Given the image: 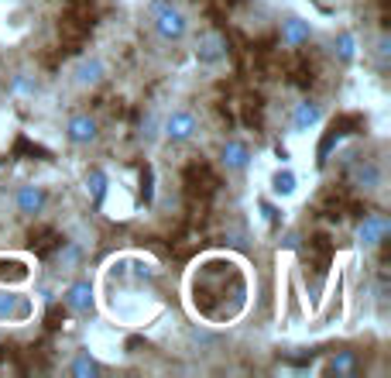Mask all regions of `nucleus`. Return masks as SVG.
I'll use <instances>...</instances> for the list:
<instances>
[{"label": "nucleus", "mask_w": 391, "mask_h": 378, "mask_svg": "<svg viewBox=\"0 0 391 378\" xmlns=\"http://www.w3.org/2000/svg\"><path fill=\"white\" fill-rule=\"evenodd\" d=\"M244 296H247V282L240 275L234 261H223V258H213L206 261L193 279V306L199 317L206 320H234L237 313L227 306V299H234L237 306H244Z\"/></svg>", "instance_id": "obj_1"}, {"label": "nucleus", "mask_w": 391, "mask_h": 378, "mask_svg": "<svg viewBox=\"0 0 391 378\" xmlns=\"http://www.w3.org/2000/svg\"><path fill=\"white\" fill-rule=\"evenodd\" d=\"M59 31V52L62 55H79L86 42H89V31H93V14H82V10H66L55 24Z\"/></svg>", "instance_id": "obj_2"}, {"label": "nucleus", "mask_w": 391, "mask_h": 378, "mask_svg": "<svg viewBox=\"0 0 391 378\" xmlns=\"http://www.w3.org/2000/svg\"><path fill=\"white\" fill-rule=\"evenodd\" d=\"M357 131H364V117L360 114H340V117H333L330 127H326V134H323V141H319V148H316V166L323 168L330 162V152L344 141V138H351Z\"/></svg>", "instance_id": "obj_3"}, {"label": "nucleus", "mask_w": 391, "mask_h": 378, "mask_svg": "<svg viewBox=\"0 0 391 378\" xmlns=\"http://www.w3.org/2000/svg\"><path fill=\"white\" fill-rule=\"evenodd\" d=\"M360 224H357V245H364V248H374V245H381L385 238H388V217L385 213H364V217H357Z\"/></svg>", "instance_id": "obj_4"}, {"label": "nucleus", "mask_w": 391, "mask_h": 378, "mask_svg": "<svg viewBox=\"0 0 391 378\" xmlns=\"http://www.w3.org/2000/svg\"><path fill=\"white\" fill-rule=\"evenodd\" d=\"M285 76H288V83L299 86V89H309L316 83V62L306 55V52H292L288 59H285Z\"/></svg>", "instance_id": "obj_5"}, {"label": "nucleus", "mask_w": 391, "mask_h": 378, "mask_svg": "<svg viewBox=\"0 0 391 378\" xmlns=\"http://www.w3.org/2000/svg\"><path fill=\"white\" fill-rule=\"evenodd\" d=\"M155 28H158V35L165 38V42H179L182 35H186V14L179 10V7H172V3H165L161 10H155Z\"/></svg>", "instance_id": "obj_6"}, {"label": "nucleus", "mask_w": 391, "mask_h": 378, "mask_svg": "<svg viewBox=\"0 0 391 378\" xmlns=\"http://www.w3.org/2000/svg\"><path fill=\"white\" fill-rule=\"evenodd\" d=\"M28 248L38 254V258H52V254L62 248V234L52 227V224H35L28 231Z\"/></svg>", "instance_id": "obj_7"}, {"label": "nucleus", "mask_w": 391, "mask_h": 378, "mask_svg": "<svg viewBox=\"0 0 391 378\" xmlns=\"http://www.w3.org/2000/svg\"><path fill=\"white\" fill-rule=\"evenodd\" d=\"M237 107H240V124L254 127V131L265 127V96L258 89H244L240 100H237Z\"/></svg>", "instance_id": "obj_8"}, {"label": "nucleus", "mask_w": 391, "mask_h": 378, "mask_svg": "<svg viewBox=\"0 0 391 378\" xmlns=\"http://www.w3.org/2000/svg\"><path fill=\"white\" fill-rule=\"evenodd\" d=\"M31 313H35V306H31L28 296L0 293V320H7V324H24Z\"/></svg>", "instance_id": "obj_9"}, {"label": "nucleus", "mask_w": 391, "mask_h": 378, "mask_svg": "<svg viewBox=\"0 0 391 378\" xmlns=\"http://www.w3.org/2000/svg\"><path fill=\"white\" fill-rule=\"evenodd\" d=\"M227 52H230V42H227V35H220V31H206V35L199 38L196 59H199L202 66H213V62H220V59H223Z\"/></svg>", "instance_id": "obj_10"}, {"label": "nucleus", "mask_w": 391, "mask_h": 378, "mask_svg": "<svg viewBox=\"0 0 391 378\" xmlns=\"http://www.w3.org/2000/svg\"><path fill=\"white\" fill-rule=\"evenodd\" d=\"M165 134H168V141H189V138L196 134V117L189 114V110H175V114H168Z\"/></svg>", "instance_id": "obj_11"}, {"label": "nucleus", "mask_w": 391, "mask_h": 378, "mask_svg": "<svg viewBox=\"0 0 391 378\" xmlns=\"http://www.w3.org/2000/svg\"><path fill=\"white\" fill-rule=\"evenodd\" d=\"M309 261H313V268L319 275H326V268L333 261V241H330V234H313L309 238Z\"/></svg>", "instance_id": "obj_12"}, {"label": "nucleus", "mask_w": 391, "mask_h": 378, "mask_svg": "<svg viewBox=\"0 0 391 378\" xmlns=\"http://www.w3.org/2000/svg\"><path fill=\"white\" fill-rule=\"evenodd\" d=\"M14 203H17V210L24 213V217H35V213L45 210V203H48V193H45L41 186H21Z\"/></svg>", "instance_id": "obj_13"}, {"label": "nucleus", "mask_w": 391, "mask_h": 378, "mask_svg": "<svg viewBox=\"0 0 391 378\" xmlns=\"http://www.w3.org/2000/svg\"><path fill=\"white\" fill-rule=\"evenodd\" d=\"M309 21H302V17H288V21H281V45L285 48H302V45L309 42Z\"/></svg>", "instance_id": "obj_14"}, {"label": "nucleus", "mask_w": 391, "mask_h": 378, "mask_svg": "<svg viewBox=\"0 0 391 378\" xmlns=\"http://www.w3.org/2000/svg\"><path fill=\"white\" fill-rule=\"evenodd\" d=\"M96 134H100V127H96V121L89 114H76L69 121V141H76V145H93Z\"/></svg>", "instance_id": "obj_15"}, {"label": "nucleus", "mask_w": 391, "mask_h": 378, "mask_svg": "<svg viewBox=\"0 0 391 378\" xmlns=\"http://www.w3.org/2000/svg\"><path fill=\"white\" fill-rule=\"evenodd\" d=\"M31 279V268L21 261V258H0V282L7 286H21Z\"/></svg>", "instance_id": "obj_16"}, {"label": "nucleus", "mask_w": 391, "mask_h": 378, "mask_svg": "<svg viewBox=\"0 0 391 378\" xmlns=\"http://www.w3.org/2000/svg\"><path fill=\"white\" fill-rule=\"evenodd\" d=\"M247 159H251V152H247L244 141H223V148H220V162H223L227 168L240 172V168L247 166Z\"/></svg>", "instance_id": "obj_17"}, {"label": "nucleus", "mask_w": 391, "mask_h": 378, "mask_svg": "<svg viewBox=\"0 0 391 378\" xmlns=\"http://www.w3.org/2000/svg\"><path fill=\"white\" fill-rule=\"evenodd\" d=\"M66 306L76 310V313H89V306H93V286L89 282H73L69 293H66Z\"/></svg>", "instance_id": "obj_18"}, {"label": "nucleus", "mask_w": 391, "mask_h": 378, "mask_svg": "<svg viewBox=\"0 0 391 378\" xmlns=\"http://www.w3.org/2000/svg\"><path fill=\"white\" fill-rule=\"evenodd\" d=\"M21 155H28V159H41V162H48V159H52V152H48V148H41V145H35L28 134H17V138H14L10 159H21Z\"/></svg>", "instance_id": "obj_19"}, {"label": "nucleus", "mask_w": 391, "mask_h": 378, "mask_svg": "<svg viewBox=\"0 0 391 378\" xmlns=\"http://www.w3.org/2000/svg\"><path fill=\"white\" fill-rule=\"evenodd\" d=\"M103 73H107V66H103V59H82L76 69V83L79 86H96L103 80Z\"/></svg>", "instance_id": "obj_20"}, {"label": "nucleus", "mask_w": 391, "mask_h": 378, "mask_svg": "<svg viewBox=\"0 0 391 378\" xmlns=\"http://www.w3.org/2000/svg\"><path fill=\"white\" fill-rule=\"evenodd\" d=\"M326 372L337 378H351L357 375V354L353 351H340V354H333L330 361H326Z\"/></svg>", "instance_id": "obj_21"}, {"label": "nucleus", "mask_w": 391, "mask_h": 378, "mask_svg": "<svg viewBox=\"0 0 391 378\" xmlns=\"http://www.w3.org/2000/svg\"><path fill=\"white\" fill-rule=\"evenodd\" d=\"M319 117H323L319 103L306 100V103H299V107H295V114H292V127H295V131H309L313 124H319Z\"/></svg>", "instance_id": "obj_22"}, {"label": "nucleus", "mask_w": 391, "mask_h": 378, "mask_svg": "<svg viewBox=\"0 0 391 378\" xmlns=\"http://www.w3.org/2000/svg\"><path fill=\"white\" fill-rule=\"evenodd\" d=\"M378 182H381V172L374 162H357L353 166V186H360V189H378Z\"/></svg>", "instance_id": "obj_23"}, {"label": "nucleus", "mask_w": 391, "mask_h": 378, "mask_svg": "<svg viewBox=\"0 0 391 378\" xmlns=\"http://www.w3.org/2000/svg\"><path fill=\"white\" fill-rule=\"evenodd\" d=\"M272 189L278 196H292V193H295V175H292L288 168H278L272 175Z\"/></svg>", "instance_id": "obj_24"}, {"label": "nucleus", "mask_w": 391, "mask_h": 378, "mask_svg": "<svg viewBox=\"0 0 391 378\" xmlns=\"http://www.w3.org/2000/svg\"><path fill=\"white\" fill-rule=\"evenodd\" d=\"M86 186H89V193H93V203L100 207L103 196H107V175H103L100 168H93V172L86 175Z\"/></svg>", "instance_id": "obj_25"}, {"label": "nucleus", "mask_w": 391, "mask_h": 378, "mask_svg": "<svg viewBox=\"0 0 391 378\" xmlns=\"http://www.w3.org/2000/svg\"><path fill=\"white\" fill-rule=\"evenodd\" d=\"M337 55H340V62H353V55H357V38H353L351 31L337 35Z\"/></svg>", "instance_id": "obj_26"}, {"label": "nucleus", "mask_w": 391, "mask_h": 378, "mask_svg": "<svg viewBox=\"0 0 391 378\" xmlns=\"http://www.w3.org/2000/svg\"><path fill=\"white\" fill-rule=\"evenodd\" d=\"M73 375L76 378H93V375H100V365H96L89 354H79L76 361H73Z\"/></svg>", "instance_id": "obj_27"}, {"label": "nucleus", "mask_w": 391, "mask_h": 378, "mask_svg": "<svg viewBox=\"0 0 391 378\" xmlns=\"http://www.w3.org/2000/svg\"><path fill=\"white\" fill-rule=\"evenodd\" d=\"M141 200H145V203L155 200V168L148 166V162L141 166Z\"/></svg>", "instance_id": "obj_28"}, {"label": "nucleus", "mask_w": 391, "mask_h": 378, "mask_svg": "<svg viewBox=\"0 0 391 378\" xmlns=\"http://www.w3.org/2000/svg\"><path fill=\"white\" fill-rule=\"evenodd\" d=\"M14 93H17V96H31V93H35V80H31L28 73H17V76H14Z\"/></svg>", "instance_id": "obj_29"}, {"label": "nucleus", "mask_w": 391, "mask_h": 378, "mask_svg": "<svg viewBox=\"0 0 391 378\" xmlns=\"http://www.w3.org/2000/svg\"><path fill=\"white\" fill-rule=\"evenodd\" d=\"M62 324H66V310H62V306H52V310L45 313V327H48V330H59Z\"/></svg>", "instance_id": "obj_30"}, {"label": "nucleus", "mask_w": 391, "mask_h": 378, "mask_svg": "<svg viewBox=\"0 0 391 378\" xmlns=\"http://www.w3.org/2000/svg\"><path fill=\"white\" fill-rule=\"evenodd\" d=\"M76 258H79V248H66V254H62L66 265H76Z\"/></svg>", "instance_id": "obj_31"}]
</instances>
